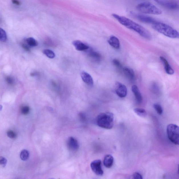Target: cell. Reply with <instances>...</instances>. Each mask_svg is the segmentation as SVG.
<instances>
[{
    "label": "cell",
    "mask_w": 179,
    "mask_h": 179,
    "mask_svg": "<svg viewBox=\"0 0 179 179\" xmlns=\"http://www.w3.org/2000/svg\"><path fill=\"white\" fill-rule=\"evenodd\" d=\"M112 15L120 24L128 29L137 32L143 37L148 40L152 38L150 32L143 26L126 17L120 16L116 14H113Z\"/></svg>",
    "instance_id": "cell-1"
},
{
    "label": "cell",
    "mask_w": 179,
    "mask_h": 179,
    "mask_svg": "<svg viewBox=\"0 0 179 179\" xmlns=\"http://www.w3.org/2000/svg\"><path fill=\"white\" fill-rule=\"evenodd\" d=\"M152 27L154 30L168 37L172 38H179L178 32L170 26L164 23L156 21L152 24Z\"/></svg>",
    "instance_id": "cell-2"
},
{
    "label": "cell",
    "mask_w": 179,
    "mask_h": 179,
    "mask_svg": "<svg viewBox=\"0 0 179 179\" xmlns=\"http://www.w3.org/2000/svg\"><path fill=\"white\" fill-rule=\"evenodd\" d=\"M97 125L107 129H112L114 125V117L112 113L107 112L99 114L96 118Z\"/></svg>",
    "instance_id": "cell-3"
},
{
    "label": "cell",
    "mask_w": 179,
    "mask_h": 179,
    "mask_svg": "<svg viewBox=\"0 0 179 179\" xmlns=\"http://www.w3.org/2000/svg\"><path fill=\"white\" fill-rule=\"evenodd\" d=\"M137 10L143 13L159 15L162 13L161 10L153 4L148 2L141 3L137 5Z\"/></svg>",
    "instance_id": "cell-4"
},
{
    "label": "cell",
    "mask_w": 179,
    "mask_h": 179,
    "mask_svg": "<svg viewBox=\"0 0 179 179\" xmlns=\"http://www.w3.org/2000/svg\"><path fill=\"white\" fill-rule=\"evenodd\" d=\"M179 127L177 125L170 124L167 126V134L168 137L170 141L176 145L179 144Z\"/></svg>",
    "instance_id": "cell-5"
},
{
    "label": "cell",
    "mask_w": 179,
    "mask_h": 179,
    "mask_svg": "<svg viewBox=\"0 0 179 179\" xmlns=\"http://www.w3.org/2000/svg\"><path fill=\"white\" fill-rule=\"evenodd\" d=\"M130 13L133 17L143 23L152 24L156 21L153 18L147 15L141 14L132 11H131Z\"/></svg>",
    "instance_id": "cell-6"
},
{
    "label": "cell",
    "mask_w": 179,
    "mask_h": 179,
    "mask_svg": "<svg viewBox=\"0 0 179 179\" xmlns=\"http://www.w3.org/2000/svg\"><path fill=\"white\" fill-rule=\"evenodd\" d=\"M160 5L171 10H176L179 9V3L177 1H155Z\"/></svg>",
    "instance_id": "cell-7"
},
{
    "label": "cell",
    "mask_w": 179,
    "mask_h": 179,
    "mask_svg": "<svg viewBox=\"0 0 179 179\" xmlns=\"http://www.w3.org/2000/svg\"><path fill=\"white\" fill-rule=\"evenodd\" d=\"M101 160H94L91 164V167L93 172L98 176H102L103 171L101 168Z\"/></svg>",
    "instance_id": "cell-8"
},
{
    "label": "cell",
    "mask_w": 179,
    "mask_h": 179,
    "mask_svg": "<svg viewBox=\"0 0 179 179\" xmlns=\"http://www.w3.org/2000/svg\"><path fill=\"white\" fill-rule=\"evenodd\" d=\"M115 92L117 95L120 98H124L127 95V89L125 86L121 83L117 82Z\"/></svg>",
    "instance_id": "cell-9"
},
{
    "label": "cell",
    "mask_w": 179,
    "mask_h": 179,
    "mask_svg": "<svg viewBox=\"0 0 179 179\" xmlns=\"http://www.w3.org/2000/svg\"><path fill=\"white\" fill-rule=\"evenodd\" d=\"M67 145L69 149L72 151H76L79 148L78 140L73 137H70L68 139Z\"/></svg>",
    "instance_id": "cell-10"
},
{
    "label": "cell",
    "mask_w": 179,
    "mask_h": 179,
    "mask_svg": "<svg viewBox=\"0 0 179 179\" xmlns=\"http://www.w3.org/2000/svg\"><path fill=\"white\" fill-rule=\"evenodd\" d=\"M160 59L161 60L162 62L163 63V65L164 66V69L166 73L168 74L172 75L174 73V71L173 69L167 60L163 56H160Z\"/></svg>",
    "instance_id": "cell-11"
},
{
    "label": "cell",
    "mask_w": 179,
    "mask_h": 179,
    "mask_svg": "<svg viewBox=\"0 0 179 179\" xmlns=\"http://www.w3.org/2000/svg\"><path fill=\"white\" fill-rule=\"evenodd\" d=\"M123 73L125 76L131 81H133L135 79V72L132 69L128 67L123 68Z\"/></svg>",
    "instance_id": "cell-12"
},
{
    "label": "cell",
    "mask_w": 179,
    "mask_h": 179,
    "mask_svg": "<svg viewBox=\"0 0 179 179\" xmlns=\"http://www.w3.org/2000/svg\"><path fill=\"white\" fill-rule=\"evenodd\" d=\"M132 90L135 96L137 102L140 104L143 101V97L138 86L136 85L133 86L132 87Z\"/></svg>",
    "instance_id": "cell-13"
},
{
    "label": "cell",
    "mask_w": 179,
    "mask_h": 179,
    "mask_svg": "<svg viewBox=\"0 0 179 179\" xmlns=\"http://www.w3.org/2000/svg\"><path fill=\"white\" fill-rule=\"evenodd\" d=\"M108 42L109 45L114 49H118L120 48V41L116 37L112 35L109 37Z\"/></svg>",
    "instance_id": "cell-14"
},
{
    "label": "cell",
    "mask_w": 179,
    "mask_h": 179,
    "mask_svg": "<svg viewBox=\"0 0 179 179\" xmlns=\"http://www.w3.org/2000/svg\"><path fill=\"white\" fill-rule=\"evenodd\" d=\"M81 78L84 82L89 86L93 85V81L91 76L86 72H83L81 74Z\"/></svg>",
    "instance_id": "cell-15"
},
{
    "label": "cell",
    "mask_w": 179,
    "mask_h": 179,
    "mask_svg": "<svg viewBox=\"0 0 179 179\" xmlns=\"http://www.w3.org/2000/svg\"><path fill=\"white\" fill-rule=\"evenodd\" d=\"M73 44L77 50L81 51L88 50L89 48V47L87 45L79 40L73 41Z\"/></svg>",
    "instance_id": "cell-16"
},
{
    "label": "cell",
    "mask_w": 179,
    "mask_h": 179,
    "mask_svg": "<svg viewBox=\"0 0 179 179\" xmlns=\"http://www.w3.org/2000/svg\"><path fill=\"white\" fill-rule=\"evenodd\" d=\"M114 158L112 155H107L105 156L104 160V164L106 167L110 168L113 164Z\"/></svg>",
    "instance_id": "cell-17"
},
{
    "label": "cell",
    "mask_w": 179,
    "mask_h": 179,
    "mask_svg": "<svg viewBox=\"0 0 179 179\" xmlns=\"http://www.w3.org/2000/svg\"><path fill=\"white\" fill-rule=\"evenodd\" d=\"M89 53V57L94 61L99 62L101 61V56L98 52L91 50Z\"/></svg>",
    "instance_id": "cell-18"
},
{
    "label": "cell",
    "mask_w": 179,
    "mask_h": 179,
    "mask_svg": "<svg viewBox=\"0 0 179 179\" xmlns=\"http://www.w3.org/2000/svg\"><path fill=\"white\" fill-rule=\"evenodd\" d=\"M25 42L26 44L30 47H36L38 45L37 41L33 38L30 37L26 38Z\"/></svg>",
    "instance_id": "cell-19"
},
{
    "label": "cell",
    "mask_w": 179,
    "mask_h": 179,
    "mask_svg": "<svg viewBox=\"0 0 179 179\" xmlns=\"http://www.w3.org/2000/svg\"><path fill=\"white\" fill-rule=\"evenodd\" d=\"M134 112L137 115L142 117H145L146 116L147 113L145 109L141 108H137L134 109Z\"/></svg>",
    "instance_id": "cell-20"
},
{
    "label": "cell",
    "mask_w": 179,
    "mask_h": 179,
    "mask_svg": "<svg viewBox=\"0 0 179 179\" xmlns=\"http://www.w3.org/2000/svg\"><path fill=\"white\" fill-rule=\"evenodd\" d=\"M43 53L47 57L50 58H53L55 56V54L52 50L48 49H44L43 50Z\"/></svg>",
    "instance_id": "cell-21"
},
{
    "label": "cell",
    "mask_w": 179,
    "mask_h": 179,
    "mask_svg": "<svg viewBox=\"0 0 179 179\" xmlns=\"http://www.w3.org/2000/svg\"><path fill=\"white\" fill-rule=\"evenodd\" d=\"M30 156V153L27 150H23L21 151L20 154V157L21 160H26L29 158Z\"/></svg>",
    "instance_id": "cell-22"
},
{
    "label": "cell",
    "mask_w": 179,
    "mask_h": 179,
    "mask_svg": "<svg viewBox=\"0 0 179 179\" xmlns=\"http://www.w3.org/2000/svg\"><path fill=\"white\" fill-rule=\"evenodd\" d=\"M7 35L5 30L0 28V41L4 42L7 41Z\"/></svg>",
    "instance_id": "cell-23"
},
{
    "label": "cell",
    "mask_w": 179,
    "mask_h": 179,
    "mask_svg": "<svg viewBox=\"0 0 179 179\" xmlns=\"http://www.w3.org/2000/svg\"><path fill=\"white\" fill-rule=\"evenodd\" d=\"M154 107L157 114L159 115H161L163 113V110L162 107L161 105L158 103H155L154 104Z\"/></svg>",
    "instance_id": "cell-24"
},
{
    "label": "cell",
    "mask_w": 179,
    "mask_h": 179,
    "mask_svg": "<svg viewBox=\"0 0 179 179\" xmlns=\"http://www.w3.org/2000/svg\"><path fill=\"white\" fill-rule=\"evenodd\" d=\"M30 107L27 106H23L21 108V113L25 115H28L30 112Z\"/></svg>",
    "instance_id": "cell-25"
},
{
    "label": "cell",
    "mask_w": 179,
    "mask_h": 179,
    "mask_svg": "<svg viewBox=\"0 0 179 179\" xmlns=\"http://www.w3.org/2000/svg\"><path fill=\"white\" fill-rule=\"evenodd\" d=\"M112 62L114 65L117 68L119 69H123V66L120 62L118 60L114 59L113 60Z\"/></svg>",
    "instance_id": "cell-26"
},
{
    "label": "cell",
    "mask_w": 179,
    "mask_h": 179,
    "mask_svg": "<svg viewBox=\"0 0 179 179\" xmlns=\"http://www.w3.org/2000/svg\"><path fill=\"white\" fill-rule=\"evenodd\" d=\"M7 135L9 138L12 139L16 138L17 137L16 133L12 130H9L7 131Z\"/></svg>",
    "instance_id": "cell-27"
},
{
    "label": "cell",
    "mask_w": 179,
    "mask_h": 179,
    "mask_svg": "<svg viewBox=\"0 0 179 179\" xmlns=\"http://www.w3.org/2000/svg\"><path fill=\"white\" fill-rule=\"evenodd\" d=\"M5 80L7 84L10 85L13 84L15 82L14 79L11 76H8L6 77Z\"/></svg>",
    "instance_id": "cell-28"
},
{
    "label": "cell",
    "mask_w": 179,
    "mask_h": 179,
    "mask_svg": "<svg viewBox=\"0 0 179 179\" xmlns=\"http://www.w3.org/2000/svg\"><path fill=\"white\" fill-rule=\"evenodd\" d=\"M132 179H143L142 176L138 172H135L133 175Z\"/></svg>",
    "instance_id": "cell-29"
},
{
    "label": "cell",
    "mask_w": 179,
    "mask_h": 179,
    "mask_svg": "<svg viewBox=\"0 0 179 179\" xmlns=\"http://www.w3.org/2000/svg\"><path fill=\"white\" fill-rule=\"evenodd\" d=\"M7 160L4 157H0V164L3 166H5L7 164Z\"/></svg>",
    "instance_id": "cell-30"
},
{
    "label": "cell",
    "mask_w": 179,
    "mask_h": 179,
    "mask_svg": "<svg viewBox=\"0 0 179 179\" xmlns=\"http://www.w3.org/2000/svg\"><path fill=\"white\" fill-rule=\"evenodd\" d=\"M21 46H22L23 48L27 52H30V47L26 43H22L21 44Z\"/></svg>",
    "instance_id": "cell-31"
},
{
    "label": "cell",
    "mask_w": 179,
    "mask_h": 179,
    "mask_svg": "<svg viewBox=\"0 0 179 179\" xmlns=\"http://www.w3.org/2000/svg\"><path fill=\"white\" fill-rule=\"evenodd\" d=\"M79 117L81 121L84 122L86 120V116L83 113H80L79 114Z\"/></svg>",
    "instance_id": "cell-32"
},
{
    "label": "cell",
    "mask_w": 179,
    "mask_h": 179,
    "mask_svg": "<svg viewBox=\"0 0 179 179\" xmlns=\"http://www.w3.org/2000/svg\"><path fill=\"white\" fill-rule=\"evenodd\" d=\"M12 2L13 4L16 5H21V3L20 1H17V0H13L12 1Z\"/></svg>",
    "instance_id": "cell-33"
},
{
    "label": "cell",
    "mask_w": 179,
    "mask_h": 179,
    "mask_svg": "<svg viewBox=\"0 0 179 179\" xmlns=\"http://www.w3.org/2000/svg\"><path fill=\"white\" fill-rule=\"evenodd\" d=\"M3 109L2 106L1 105H0V111H1Z\"/></svg>",
    "instance_id": "cell-34"
},
{
    "label": "cell",
    "mask_w": 179,
    "mask_h": 179,
    "mask_svg": "<svg viewBox=\"0 0 179 179\" xmlns=\"http://www.w3.org/2000/svg\"><path fill=\"white\" fill-rule=\"evenodd\" d=\"M54 179V178H51V179Z\"/></svg>",
    "instance_id": "cell-35"
}]
</instances>
